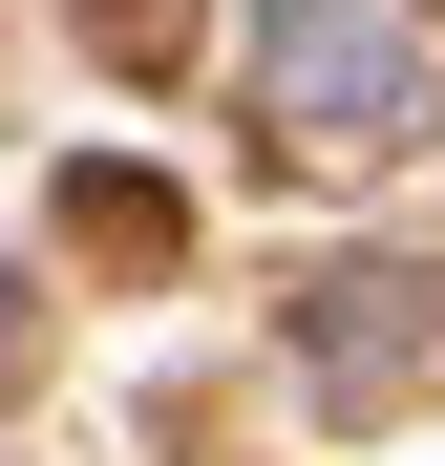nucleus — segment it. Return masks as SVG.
Here are the masks:
<instances>
[{
  "instance_id": "obj_1",
  "label": "nucleus",
  "mask_w": 445,
  "mask_h": 466,
  "mask_svg": "<svg viewBox=\"0 0 445 466\" xmlns=\"http://www.w3.org/2000/svg\"><path fill=\"white\" fill-rule=\"evenodd\" d=\"M276 106L319 148H403L424 127V0H297L276 22Z\"/></svg>"
}]
</instances>
